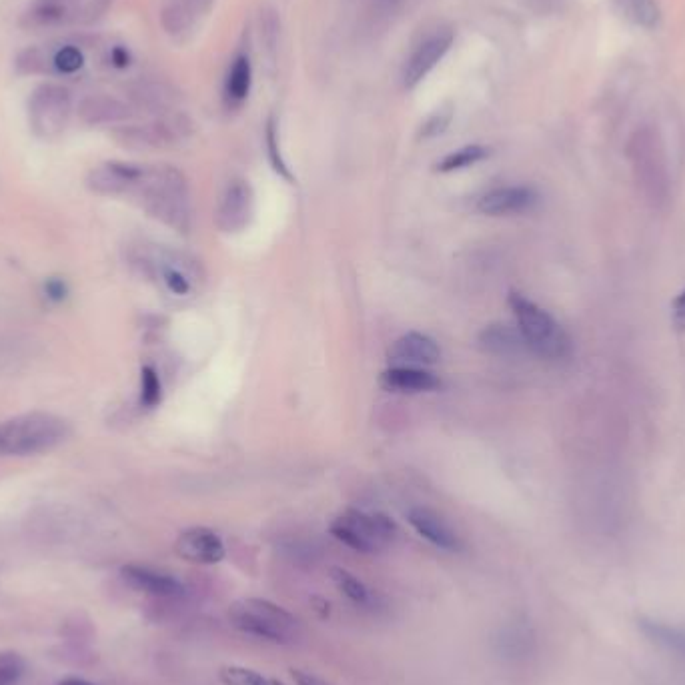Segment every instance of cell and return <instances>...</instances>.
<instances>
[{
	"label": "cell",
	"mask_w": 685,
	"mask_h": 685,
	"mask_svg": "<svg viewBox=\"0 0 685 685\" xmlns=\"http://www.w3.org/2000/svg\"><path fill=\"white\" fill-rule=\"evenodd\" d=\"M71 437L63 417L33 411L0 423V457H31L57 449Z\"/></svg>",
	"instance_id": "1"
},
{
	"label": "cell",
	"mask_w": 685,
	"mask_h": 685,
	"mask_svg": "<svg viewBox=\"0 0 685 685\" xmlns=\"http://www.w3.org/2000/svg\"><path fill=\"white\" fill-rule=\"evenodd\" d=\"M229 621L241 633L277 645H289L301 637L299 619L285 607L261 597H245L231 603Z\"/></svg>",
	"instance_id": "2"
},
{
	"label": "cell",
	"mask_w": 685,
	"mask_h": 685,
	"mask_svg": "<svg viewBox=\"0 0 685 685\" xmlns=\"http://www.w3.org/2000/svg\"><path fill=\"white\" fill-rule=\"evenodd\" d=\"M509 307L527 349L543 359L559 361L571 353V341L561 325L521 293H509Z\"/></svg>",
	"instance_id": "3"
},
{
	"label": "cell",
	"mask_w": 685,
	"mask_h": 685,
	"mask_svg": "<svg viewBox=\"0 0 685 685\" xmlns=\"http://www.w3.org/2000/svg\"><path fill=\"white\" fill-rule=\"evenodd\" d=\"M329 531L337 541L363 555L385 551L397 537V525L391 517L359 509H347L335 517Z\"/></svg>",
	"instance_id": "4"
},
{
	"label": "cell",
	"mask_w": 685,
	"mask_h": 685,
	"mask_svg": "<svg viewBox=\"0 0 685 685\" xmlns=\"http://www.w3.org/2000/svg\"><path fill=\"white\" fill-rule=\"evenodd\" d=\"M135 191L143 197L147 211L173 225L181 227V221L187 215V195L185 181L173 169H145Z\"/></svg>",
	"instance_id": "5"
},
{
	"label": "cell",
	"mask_w": 685,
	"mask_h": 685,
	"mask_svg": "<svg viewBox=\"0 0 685 685\" xmlns=\"http://www.w3.org/2000/svg\"><path fill=\"white\" fill-rule=\"evenodd\" d=\"M73 111L71 93L59 85L39 87L29 101V123L33 133L43 141H53L69 125Z\"/></svg>",
	"instance_id": "6"
},
{
	"label": "cell",
	"mask_w": 685,
	"mask_h": 685,
	"mask_svg": "<svg viewBox=\"0 0 685 685\" xmlns=\"http://www.w3.org/2000/svg\"><path fill=\"white\" fill-rule=\"evenodd\" d=\"M175 551L185 561L197 565H217L227 555L223 539L209 527L185 529L175 541Z\"/></svg>",
	"instance_id": "7"
},
{
	"label": "cell",
	"mask_w": 685,
	"mask_h": 685,
	"mask_svg": "<svg viewBox=\"0 0 685 685\" xmlns=\"http://www.w3.org/2000/svg\"><path fill=\"white\" fill-rule=\"evenodd\" d=\"M451 43H453V35L449 31H439L431 35L429 39H425L405 63L403 85L407 89L417 87L435 69V65L445 57Z\"/></svg>",
	"instance_id": "8"
},
{
	"label": "cell",
	"mask_w": 685,
	"mask_h": 685,
	"mask_svg": "<svg viewBox=\"0 0 685 685\" xmlns=\"http://www.w3.org/2000/svg\"><path fill=\"white\" fill-rule=\"evenodd\" d=\"M121 575L125 583L133 587L135 591L161 597V599L183 597L187 591L183 581H179L175 575L159 571L155 567H147V565H133V563L125 565L121 569Z\"/></svg>",
	"instance_id": "9"
},
{
	"label": "cell",
	"mask_w": 685,
	"mask_h": 685,
	"mask_svg": "<svg viewBox=\"0 0 685 685\" xmlns=\"http://www.w3.org/2000/svg\"><path fill=\"white\" fill-rule=\"evenodd\" d=\"M145 169L139 165L129 163H105L95 167L89 177L87 185L91 191L99 195H123L135 191L143 177Z\"/></svg>",
	"instance_id": "10"
},
{
	"label": "cell",
	"mask_w": 685,
	"mask_h": 685,
	"mask_svg": "<svg viewBox=\"0 0 685 685\" xmlns=\"http://www.w3.org/2000/svg\"><path fill=\"white\" fill-rule=\"evenodd\" d=\"M387 355L393 365H405V367L435 365L441 361V347L429 335L411 331L399 337L391 345Z\"/></svg>",
	"instance_id": "11"
},
{
	"label": "cell",
	"mask_w": 685,
	"mask_h": 685,
	"mask_svg": "<svg viewBox=\"0 0 685 685\" xmlns=\"http://www.w3.org/2000/svg\"><path fill=\"white\" fill-rule=\"evenodd\" d=\"M409 525L431 545L443 549V551H459L461 549V539L459 535L451 529V525L437 515L433 509L427 507H413L407 513Z\"/></svg>",
	"instance_id": "12"
},
{
	"label": "cell",
	"mask_w": 685,
	"mask_h": 685,
	"mask_svg": "<svg viewBox=\"0 0 685 685\" xmlns=\"http://www.w3.org/2000/svg\"><path fill=\"white\" fill-rule=\"evenodd\" d=\"M535 201L537 195L529 187H499L485 193L479 199L477 209L489 217H505L531 209Z\"/></svg>",
	"instance_id": "13"
},
{
	"label": "cell",
	"mask_w": 685,
	"mask_h": 685,
	"mask_svg": "<svg viewBox=\"0 0 685 685\" xmlns=\"http://www.w3.org/2000/svg\"><path fill=\"white\" fill-rule=\"evenodd\" d=\"M379 383L383 389L395 393H429L441 387V379L433 373L405 365H393L391 369L383 371Z\"/></svg>",
	"instance_id": "14"
},
{
	"label": "cell",
	"mask_w": 685,
	"mask_h": 685,
	"mask_svg": "<svg viewBox=\"0 0 685 685\" xmlns=\"http://www.w3.org/2000/svg\"><path fill=\"white\" fill-rule=\"evenodd\" d=\"M479 345L485 353L499 355V357H509V355H519L523 351H529L519 329L509 327V325H489L479 333Z\"/></svg>",
	"instance_id": "15"
},
{
	"label": "cell",
	"mask_w": 685,
	"mask_h": 685,
	"mask_svg": "<svg viewBox=\"0 0 685 685\" xmlns=\"http://www.w3.org/2000/svg\"><path fill=\"white\" fill-rule=\"evenodd\" d=\"M249 207H251L249 185H245L243 181H235L233 185H229L221 201V211H219L221 225L227 231L241 229L249 217Z\"/></svg>",
	"instance_id": "16"
},
{
	"label": "cell",
	"mask_w": 685,
	"mask_h": 685,
	"mask_svg": "<svg viewBox=\"0 0 685 685\" xmlns=\"http://www.w3.org/2000/svg\"><path fill=\"white\" fill-rule=\"evenodd\" d=\"M637 625L649 641L685 659V629H679V627H673V625H667L663 621L649 619V617H639Z\"/></svg>",
	"instance_id": "17"
},
{
	"label": "cell",
	"mask_w": 685,
	"mask_h": 685,
	"mask_svg": "<svg viewBox=\"0 0 685 685\" xmlns=\"http://www.w3.org/2000/svg\"><path fill=\"white\" fill-rule=\"evenodd\" d=\"M79 115L85 123L89 125H109V123H117L129 117V111L123 103L109 99V97H91L85 99Z\"/></svg>",
	"instance_id": "18"
},
{
	"label": "cell",
	"mask_w": 685,
	"mask_h": 685,
	"mask_svg": "<svg viewBox=\"0 0 685 685\" xmlns=\"http://www.w3.org/2000/svg\"><path fill=\"white\" fill-rule=\"evenodd\" d=\"M251 81H253V71H251V61L247 55H239L233 65L231 71L227 75V83H225V97L227 103L233 107H239L251 91Z\"/></svg>",
	"instance_id": "19"
},
{
	"label": "cell",
	"mask_w": 685,
	"mask_h": 685,
	"mask_svg": "<svg viewBox=\"0 0 685 685\" xmlns=\"http://www.w3.org/2000/svg\"><path fill=\"white\" fill-rule=\"evenodd\" d=\"M331 579L333 583L337 585V589L355 605H361V607H373V603L377 601L375 599V593L359 579L355 577L353 573H349L347 569H341V567H333L331 569Z\"/></svg>",
	"instance_id": "20"
},
{
	"label": "cell",
	"mask_w": 685,
	"mask_h": 685,
	"mask_svg": "<svg viewBox=\"0 0 685 685\" xmlns=\"http://www.w3.org/2000/svg\"><path fill=\"white\" fill-rule=\"evenodd\" d=\"M617 5L627 21L643 29H655L659 23L657 0H617Z\"/></svg>",
	"instance_id": "21"
},
{
	"label": "cell",
	"mask_w": 685,
	"mask_h": 685,
	"mask_svg": "<svg viewBox=\"0 0 685 685\" xmlns=\"http://www.w3.org/2000/svg\"><path fill=\"white\" fill-rule=\"evenodd\" d=\"M487 155H489V149H485L481 145H469V147H463V149H459L455 153L445 155L435 165V171L437 173H455V171H461V169L477 165L479 161L487 159Z\"/></svg>",
	"instance_id": "22"
},
{
	"label": "cell",
	"mask_w": 685,
	"mask_h": 685,
	"mask_svg": "<svg viewBox=\"0 0 685 685\" xmlns=\"http://www.w3.org/2000/svg\"><path fill=\"white\" fill-rule=\"evenodd\" d=\"M219 677L225 685H277L263 673L243 665H227L219 671Z\"/></svg>",
	"instance_id": "23"
},
{
	"label": "cell",
	"mask_w": 685,
	"mask_h": 685,
	"mask_svg": "<svg viewBox=\"0 0 685 685\" xmlns=\"http://www.w3.org/2000/svg\"><path fill=\"white\" fill-rule=\"evenodd\" d=\"M25 669V659L19 653L0 651V685H15L23 677Z\"/></svg>",
	"instance_id": "24"
},
{
	"label": "cell",
	"mask_w": 685,
	"mask_h": 685,
	"mask_svg": "<svg viewBox=\"0 0 685 685\" xmlns=\"http://www.w3.org/2000/svg\"><path fill=\"white\" fill-rule=\"evenodd\" d=\"M163 387L157 371L153 367H143L141 371V403L145 407H157L161 403Z\"/></svg>",
	"instance_id": "25"
},
{
	"label": "cell",
	"mask_w": 685,
	"mask_h": 685,
	"mask_svg": "<svg viewBox=\"0 0 685 685\" xmlns=\"http://www.w3.org/2000/svg\"><path fill=\"white\" fill-rule=\"evenodd\" d=\"M267 149H269V161H271V167L275 169V173H279V175L285 177L287 181H293V175H291L289 167L285 165V161H283V157H281L275 119H271V121L267 123Z\"/></svg>",
	"instance_id": "26"
},
{
	"label": "cell",
	"mask_w": 685,
	"mask_h": 685,
	"mask_svg": "<svg viewBox=\"0 0 685 685\" xmlns=\"http://www.w3.org/2000/svg\"><path fill=\"white\" fill-rule=\"evenodd\" d=\"M83 63H85V57L77 47H63L53 55L51 65L63 75H73L83 67Z\"/></svg>",
	"instance_id": "27"
},
{
	"label": "cell",
	"mask_w": 685,
	"mask_h": 685,
	"mask_svg": "<svg viewBox=\"0 0 685 685\" xmlns=\"http://www.w3.org/2000/svg\"><path fill=\"white\" fill-rule=\"evenodd\" d=\"M451 117L453 113L449 109L445 111H437L433 117L427 119V123L421 129V139H435L439 135H443L447 131V127L451 125Z\"/></svg>",
	"instance_id": "28"
},
{
	"label": "cell",
	"mask_w": 685,
	"mask_h": 685,
	"mask_svg": "<svg viewBox=\"0 0 685 685\" xmlns=\"http://www.w3.org/2000/svg\"><path fill=\"white\" fill-rule=\"evenodd\" d=\"M163 277H165L167 289H169L173 295L183 297V295H187V293L191 291V283H189V279H187L181 271H177V269H173V267H167L165 273H163Z\"/></svg>",
	"instance_id": "29"
},
{
	"label": "cell",
	"mask_w": 685,
	"mask_h": 685,
	"mask_svg": "<svg viewBox=\"0 0 685 685\" xmlns=\"http://www.w3.org/2000/svg\"><path fill=\"white\" fill-rule=\"evenodd\" d=\"M671 315H673V325L679 331H685V291H681V295L673 301Z\"/></svg>",
	"instance_id": "30"
},
{
	"label": "cell",
	"mask_w": 685,
	"mask_h": 685,
	"mask_svg": "<svg viewBox=\"0 0 685 685\" xmlns=\"http://www.w3.org/2000/svg\"><path fill=\"white\" fill-rule=\"evenodd\" d=\"M291 675H293L295 685H331L329 681H325V679H321L309 671H303V669H293Z\"/></svg>",
	"instance_id": "31"
},
{
	"label": "cell",
	"mask_w": 685,
	"mask_h": 685,
	"mask_svg": "<svg viewBox=\"0 0 685 685\" xmlns=\"http://www.w3.org/2000/svg\"><path fill=\"white\" fill-rule=\"evenodd\" d=\"M213 5V0H185V7L191 9V13H203Z\"/></svg>",
	"instance_id": "32"
},
{
	"label": "cell",
	"mask_w": 685,
	"mask_h": 685,
	"mask_svg": "<svg viewBox=\"0 0 685 685\" xmlns=\"http://www.w3.org/2000/svg\"><path fill=\"white\" fill-rule=\"evenodd\" d=\"M113 63L117 65V67H127L129 65V53L125 51V49H115L113 51Z\"/></svg>",
	"instance_id": "33"
},
{
	"label": "cell",
	"mask_w": 685,
	"mask_h": 685,
	"mask_svg": "<svg viewBox=\"0 0 685 685\" xmlns=\"http://www.w3.org/2000/svg\"><path fill=\"white\" fill-rule=\"evenodd\" d=\"M57 685H101V683H95V681H89L83 677H67V679L59 681Z\"/></svg>",
	"instance_id": "34"
}]
</instances>
